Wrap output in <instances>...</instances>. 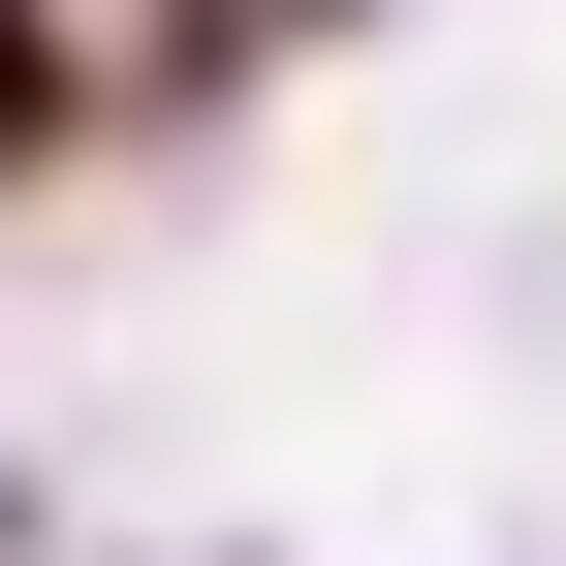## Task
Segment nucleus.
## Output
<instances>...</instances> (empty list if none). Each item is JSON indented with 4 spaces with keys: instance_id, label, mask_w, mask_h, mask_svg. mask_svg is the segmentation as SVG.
Here are the masks:
<instances>
[{
    "instance_id": "f257e3e1",
    "label": "nucleus",
    "mask_w": 566,
    "mask_h": 566,
    "mask_svg": "<svg viewBox=\"0 0 566 566\" xmlns=\"http://www.w3.org/2000/svg\"><path fill=\"white\" fill-rule=\"evenodd\" d=\"M0 126H32V32H0Z\"/></svg>"
}]
</instances>
